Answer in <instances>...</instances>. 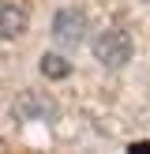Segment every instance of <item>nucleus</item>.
<instances>
[{
  "mask_svg": "<svg viewBox=\"0 0 150 154\" xmlns=\"http://www.w3.org/2000/svg\"><path fill=\"white\" fill-rule=\"evenodd\" d=\"M0 34H4L8 42L26 34V8L22 4H15V0H4V4H0Z\"/></svg>",
  "mask_w": 150,
  "mask_h": 154,
  "instance_id": "20e7f679",
  "label": "nucleus"
},
{
  "mask_svg": "<svg viewBox=\"0 0 150 154\" xmlns=\"http://www.w3.org/2000/svg\"><path fill=\"white\" fill-rule=\"evenodd\" d=\"M86 30H90V23H86V11H82V8H60V11L52 15L49 34H52V42H56L60 49H75V45L86 42Z\"/></svg>",
  "mask_w": 150,
  "mask_h": 154,
  "instance_id": "f03ea898",
  "label": "nucleus"
},
{
  "mask_svg": "<svg viewBox=\"0 0 150 154\" xmlns=\"http://www.w3.org/2000/svg\"><path fill=\"white\" fill-rule=\"evenodd\" d=\"M128 150H131V154H150V139H139V143H131Z\"/></svg>",
  "mask_w": 150,
  "mask_h": 154,
  "instance_id": "423d86ee",
  "label": "nucleus"
},
{
  "mask_svg": "<svg viewBox=\"0 0 150 154\" xmlns=\"http://www.w3.org/2000/svg\"><path fill=\"white\" fill-rule=\"evenodd\" d=\"M15 113L22 120H52L56 117V102L49 94H41V90H22L19 102H15Z\"/></svg>",
  "mask_w": 150,
  "mask_h": 154,
  "instance_id": "7ed1b4c3",
  "label": "nucleus"
},
{
  "mask_svg": "<svg viewBox=\"0 0 150 154\" xmlns=\"http://www.w3.org/2000/svg\"><path fill=\"white\" fill-rule=\"evenodd\" d=\"M90 49H94V60L101 68H109V72H116V68H124L128 60H131V38H128V30H120V26H109V30H101V34L90 42Z\"/></svg>",
  "mask_w": 150,
  "mask_h": 154,
  "instance_id": "f257e3e1",
  "label": "nucleus"
},
{
  "mask_svg": "<svg viewBox=\"0 0 150 154\" xmlns=\"http://www.w3.org/2000/svg\"><path fill=\"white\" fill-rule=\"evenodd\" d=\"M41 75L45 79H68L71 75V60H64L60 53H41Z\"/></svg>",
  "mask_w": 150,
  "mask_h": 154,
  "instance_id": "39448f33",
  "label": "nucleus"
},
{
  "mask_svg": "<svg viewBox=\"0 0 150 154\" xmlns=\"http://www.w3.org/2000/svg\"><path fill=\"white\" fill-rule=\"evenodd\" d=\"M146 4H150V0H146Z\"/></svg>",
  "mask_w": 150,
  "mask_h": 154,
  "instance_id": "0eeeda50",
  "label": "nucleus"
}]
</instances>
